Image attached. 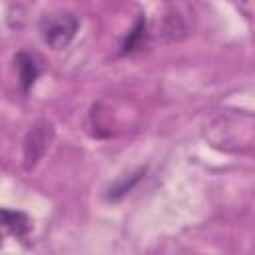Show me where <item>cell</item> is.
<instances>
[{"label": "cell", "instance_id": "obj_1", "mask_svg": "<svg viewBox=\"0 0 255 255\" xmlns=\"http://www.w3.org/2000/svg\"><path fill=\"white\" fill-rule=\"evenodd\" d=\"M80 28V20L76 14L72 12H66V10H60V12H50L46 14L42 20H40V34H42V40L54 48V50H62L66 48L76 32Z\"/></svg>", "mask_w": 255, "mask_h": 255}, {"label": "cell", "instance_id": "obj_2", "mask_svg": "<svg viewBox=\"0 0 255 255\" xmlns=\"http://www.w3.org/2000/svg\"><path fill=\"white\" fill-rule=\"evenodd\" d=\"M14 64H16L18 80H20L22 88L28 90V88L36 82V78H38V74H40V66H38L36 58H34L32 54H28V52H20V54L16 56Z\"/></svg>", "mask_w": 255, "mask_h": 255}, {"label": "cell", "instance_id": "obj_3", "mask_svg": "<svg viewBox=\"0 0 255 255\" xmlns=\"http://www.w3.org/2000/svg\"><path fill=\"white\" fill-rule=\"evenodd\" d=\"M2 219H4V227L20 241L28 239V233H30V219L22 213V211H10V209H4L2 211Z\"/></svg>", "mask_w": 255, "mask_h": 255}]
</instances>
